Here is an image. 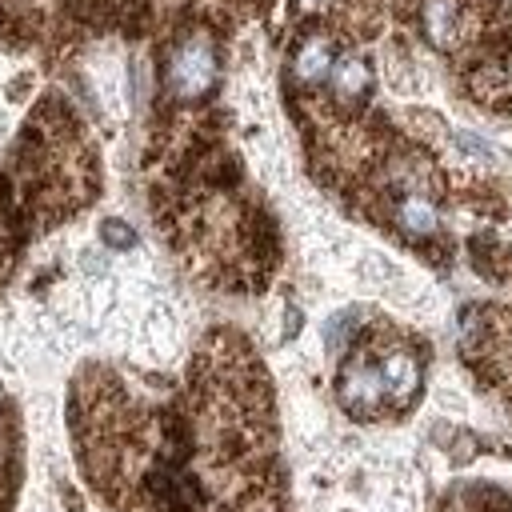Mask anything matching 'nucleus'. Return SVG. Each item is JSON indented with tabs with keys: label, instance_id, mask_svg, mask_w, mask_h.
I'll use <instances>...</instances> for the list:
<instances>
[{
	"label": "nucleus",
	"instance_id": "nucleus-3",
	"mask_svg": "<svg viewBox=\"0 0 512 512\" xmlns=\"http://www.w3.org/2000/svg\"><path fill=\"white\" fill-rule=\"evenodd\" d=\"M420 28L436 48H456L468 28L464 0H420Z\"/></svg>",
	"mask_w": 512,
	"mask_h": 512
},
{
	"label": "nucleus",
	"instance_id": "nucleus-2",
	"mask_svg": "<svg viewBox=\"0 0 512 512\" xmlns=\"http://www.w3.org/2000/svg\"><path fill=\"white\" fill-rule=\"evenodd\" d=\"M340 404L352 416H376L388 404L384 376H380V364L372 356H352L344 364V372H340Z\"/></svg>",
	"mask_w": 512,
	"mask_h": 512
},
{
	"label": "nucleus",
	"instance_id": "nucleus-7",
	"mask_svg": "<svg viewBox=\"0 0 512 512\" xmlns=\"http://www.w3.org/2000/svg\"><path fill=\"white\" fill-rule=\"evenodd\" d=\"M324 84L332 88V96H336L340 104H356V100L368 96V88H372V72H368V64H364L360 56H344V60L332 64V72H328Z\"/></svg>",
	"mask_w": 512,
	"mask_h": 512
},
{
	"label": "nucleus",
	"instance_id": "nucleus-5",
	"mask_svg": "<svg viewBox=\"0 0 512 512\" xmlns=\"http://www.w3.org/2000/svg\"><path fill=\"white\" fill-rule=\"evenodd\" d=\"M376 364H380V376H384L388 404H392V408L412 404V396L420 392V360H416L408 348H392V352H384Z\"/></svg>",
	"mask_w": 512,
	"mask_h": 512
},
{
	"label": "nucleus",
	"instance_id": "nucleus-1",
	"mask_svg": "<svg viewBox=\"0 0 512 512\" xmlns=\"http://www.w3.org/2000/svg\"><path fill=\"white\" fill-rule=\"evenodd\" d=\"M220 76V52H216V40L208 32H184L168 44V56H164V88L172 100H200L212 92Z\"/></svg>",
	"mask_w": 512,
	"mask_h": 512
},
{
	"label": "nucleus",
	"instance_id": "nucleus-6",
	"mask_svg": "<svg viewBox=\"0 0 512 512\" xmlns=\"http://www.w3.org/2000/svg\"><path fill=\"white\" fill-rule=\"evenodd\" d=\"M336 64V48L328 36H304L292 52V76L300 84H324Z\"/></svg>",
	"mask_w": 512,
	"mask_h": 512
},
{
	"label": "nucleus",
	"instance_id": "nucleus-4",
	"mask_svg": "<svg viewBox=\"0 0 512 512\" xmlns=\"http://www.w3.org/2000/svg\"><path fill=\"white\" fill-rule=\"evenodd\" d=\"M392 224H396L404 236H412V240H428V236L440 232V212H436V204H432L428 192L404 188V192L396 196V204H392Z\"/></svg>",
	"mask_w": 512,
	"mask_h": 512
},
{
	"label": "nucleus",
	"instance_id": "nucleus-8",
	"mask_svg": "<svg viewBox=\"0 0 512 512\" xmlns=\"http://www.w3.org/2000/svg\"><path fill=\"white\" fill-rule=\"evenodd\" d=\"M104 240H108L112 248H128V244H132V232H128L120 220H108V224H104Z\"/></svg>",
	"mask_w": 512,
	"mask_h": 512
}]
</instances>
